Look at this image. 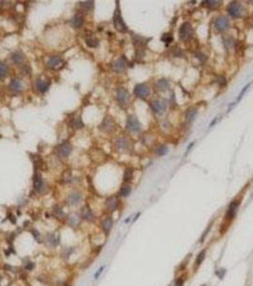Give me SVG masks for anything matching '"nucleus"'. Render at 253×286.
<instances>
[{
	"mask_svg": "<svg viewBox=\"0 0 253 286\" xmlns=\"http://www.w3.org/2000/svg\"><path fill=\"white\" fill-rule=\"evenodd\" d=\"M132 176H133V169L132 168H127L125 172H124V181H126V182H128V181H130L132 179Z\"/></svg>",
	"mask_w": 253,
	"mask_h": 286,
	"instance_id": "473e14b6",
	"label": "nucleus"
},
{
	"mask_svg": "<svg viewBox=\"0 0 253 286\" xmlns=\"http://www.w3.org/2000/svg\"><path fill=\"white\" fill-rule=\"evenodd\" d=\"M10 88H11V90H13L14 92H20L22 90L21 81L18 79H13L10 83Z\"/></svg>",
	"mask_w": 253,
	"mask_h": 286,
	"instance_id": "c85d7f7f",
	"label": "nucleus"
},
{
	"mask_svg": "<svg viewBox=\"0 0 253 286\" xmlns=\"http://www.w3.org/2000/svg\"><path fill=\"white\" fill-rule=\"evenodd\" d=\"M113 24L115 29L118 32H121V33H126V32H128V27L126 25V23L124 22L121 13H120L118 2H117V7H116V10L113 14Z\"/></svg>",
	"mask_w": 253,
	"mask_h": 286,
	"instance_id": "f257e3e1",
	"label": "nucleus"
},
{
	"mask_svg": "<svg viewBox=\"0 0 253 286\" xmlns=\"http://www.w3.org/2000/svg\"><path fill=\"white\" fill-rule=\"evenodd\" d=\"M33 187H34V190L37 193H41L45 189V183H44L42 176L39 174H35L34 179H33Z\"/></svg>",
	"mask_w": 253,
	"mask_h": 286,
	"instance_id": "4468645a",
	"label": "nucleus"
},
{
	"mask_svg": "<svg viewBox=\"0 0 253 286\" xmlns=\"http://www.w3.org/2000/svg\"><path fill=\"white\" fill-rule=\"evenodd\" d=\"M63 286H71V285L69 284V283H65V284H63Z\"/></svg>",
	"mask_w": 253,
	"mask_h": 286,
	"instance_id": "6e6d98bb",
	"label": "nucleus"
},
{
	"mask_svg": "<svg viewBox=\"0 0 253 286\" xmlns=\"http://www.w3.org/2000/svg\"><path fill=\"white\" fill-rule=\"evenodd\" d=\"M83 23H84V17L81 14H75L71 19L72 26L76 28V29H78V28L81 27L83 25Z\"/></svg>",
	"mask_w": 253,
	"mask_h": 286,
	"instance_id": "5701e85b",
	"label": "nucleus"
},
{
	"mask_svg": "<svg viewBox=\"0 0 253 286\" xmlns=\"http://www.w3.org/2000/svg\"><path fill=\"white\" fill-rule=\"evenodd\" d=\"M131 37H132L133 44L135 46H138V47H142V46L147 45L148 41L150 40V38H147V37H145V36H142L140 34H132Z\"/></svg>",
	"mask_w": 253,
	"mask_h": 286,
	"instance_id": "2eb2a0df",
	"label": "nucleus"
},
{
	"mask_svg": "<svg viewBox=\"0 0 253 286\" xmlns=\"http://www.w3.org/2000/svg\"><path fill=\"white\" fill-rule=\"evenodd\" d=\"M222 3L221 1H215V0H208V1H204L203 2V5L207 8H210V9H217L220 4Z\"/></svg>",
	"mask_w": 253,
	"mask_h": 286,
	"instance_id": "7c9ffc66",
	"label": "nucleus"
},
{
	"mask_svg": "<svg viewBox=\"0 0 253 286\" xmlns=\"http://www.w3.org/2000/svg\"><path fill=\"white\" fill-rule=\"evenodd\" d=\"M210 228H211V225H210V226H208V228H207V229H206V231L204 232L203 236H202V237H201V239H200V242H201V243H203L204 241H205V239H206L207 235V234H208V232H210Z\"/></svg>",
	"mask_w": 253,
	"mask_h": 286,
	"instance_id": "37998d69",
	"label": "nucleus"
},
{
	"mask_svg": "<svg viewBox=\"0 0 253 286\" xmlns=\"http://www.w3.org/2000/svg\"><path fill=\"white\" fill-rule=\"evenodd\" d=\"M24 269L26 271H33V270L35 269V263L31 260H28L26 262H24Z\"/></svg>",
	"mask_w": 253,
	"mask_h": 286,
	"instance_id": "c9c22d12",
	"label": "nucleus"
},
{
	"mask_svg": "<svg viewBox=\"0 0 253 286\" xmlns=\"http://www.w3.org/2000/svg\"><path fill=\"white\" fill-rule=\"evenodd\" d=\"M94 5V2L93 1H83V2H80V6L82 8H85V9L88 10H91L93 8Z\"/></svg>",
	"mask_w": 253,
	"mask_h": 286,
	"instance_id": "58836bf2",
	"label": "nucleus"
},
{
	"mask_svg": "<svg viewBox=\"0 0 253 286\" xmlns=\"http://www.w3.org/2000/svg\"><path fill=\"white\" fill-rule=\"evenodd\" d=\"M134 94L140 98H146L150 94V89L146 84H137L134 87Z\"/></svg>",
	"mask_w": 253,
	"mask_h": 286,
	"instance_id": "20e7f679",
	"label": "nucleus"
},
{
	"mask_svg": "<svg viewBox=\"0 0 253 286\" xmlns=\"http://www.w3.org/2000/svg\"><path fill=\"white\" fill-rule=\"evenodd\" d=\"M192 34H193V30H192L190 23L184 22L179 29V37L181 38V40L188 41L192 37Z\"/></svg>",
	"mask_w": 253,
	"mask_h": 286,
	"instance_id": "f03ea898",
	"label": "nucleus"
},
{
	"mask_svg": "<svg viewBox=\"0 0 253 286\" xmlns=\"http://www.w3.org/2000/svg\"><path fill=\"white\" fill-rule=\"evenodd\" d=\"M239 205H240V201L238 200H233L232 202H230V204L228 205V208H227V215H226V219H233L237 212H238V208H239Z\"/></svg>",
	"mask_w": 253,
	"mask_h": 286,
	"instance_id": "6e6552de",
	"label": "nucleus"
},
{
	"mask_svg": "<svg viewBox=\"0 0 253 286\" xmlns=\"http://www.w3.org/2000/svg\"><path fill=\"white\" fill-rule=\"evenodd\" d=\"M53 213L57 217H65L66 216L65 213H64L62 209L60 208L59 206H57V205H55V206L53 207Z\"/></svg>",
	"mask_w": 253,
	"mask_h": 286,
	"instance_id": "f704fd0d",
	"label": "nucleus"
},
{
	"mask_svg": "<svg viewBox=\"0 0 253 286\" xmlns=\"http://www.w3.org/2000/svg\"><path fill=\"white\" fill-rule=\"evenodd\" d=\"M8 75V68L6 64L0 62V77H5Z\"/></svg>",
	"mask_w": 253,
	"mask_h": 286,
	"instance_id": "e433bc0d",
	"label": "nucleus"
},
{
	"mask_svg": "<svg viewBox=\"0 0 253 286\" xmlns=\"http://www.w3.org/2000/svg\"><path fill=\"white\" fill-rule=\"evenodd\" d=\"M224 44L227 48H230L234 45V39L233 37H227L224 39Z\"/></svg>",
	"mask_w": 253,
	"mask_h": 286,
	"instance_id": "ea45409f",
	"label": "nucleus"
},
{
	"mask_svg": "<svg viewBox=\"0 0 253 286\" xmlns=\"http://www.w3.org/2000/svg\"><path fill=\"white\" fill-rule=\"evenodd\" d=\"M85 41H86V44L89 47H91V48H95V47H97L98 46V44H99V41H98V39L94 37L93 35H88L86 39H85Z\"/></svg>",
	"mask_w": 253,
	"mask_h": 286,
	"instance_id": "a878e982",
	"label": "nucleus"
},
{
	"mask_svg": "<svg viewBox=\"0 0 253 286\" xmlns=\"http://www.w3.org/2000/svg\"><path fill=\"white\" fill-rule=\"evenodd\" d=\"M1 281H2V277L0 276V286H1Z\"/></svg>",
	"mask_w": 253,
	"mask_h": 286,
	"instance_id": "4d7b16f0",
	"label": "nucleus"
},
{
	"mask_svg": "<svg viewBox=\"0 0 253 286\" xmlns=\"http://www.w3.org/2000/svg\"><path fill=\"white\" fill-rule=\"evenodd\" d=\"M174 54H175L176 56H183V53H182V52H181V49H175Z\"/></svg>",
	"mask_w": 253,
	"mask_h": 286,
	"instance_id": "8fccbe9b",
	"label": "nucleus"
},
{
	"mask_svg": "<svg viewBox=\"0 0 253 286\" xmlns=\"http://www.w3.org/2000/svg\"><path fill=\"white\" fill-rule=\"evenodd\" d=\"M168 88H170V82H168L167 79L161 78L157 81V89L159 91L165 92V91H167Z\"/></svg>",
	"mask_w": 253,
	"mask_h": 286,
	"instance_id": "393cba45",
	"label": "nucleus"
},
{
	"mask_svg": "<svg viewBox=\"0 0 253 286\" xmlns=\"http://www.w3.org/2000/svg\"><path fill=\"white\" fill-rule=\"evenodd\" d=\"M105 268H106V265H102V266L100 267V268L97 270V271L95 272V274H94V280H97L99 279L100 276H101V275H102V273L104 272V270H105Z\"/></svg>",
	"mask_w": 253,
	"mask_h": 286,
	"instance_id": "79ce46f5",
	"label": "nucleus"
},
{
	"mask_svg": "<svg viewBox=\"0 0 253 286\" xmlns=\"http://www.w3.org/2000/svg\"><path fill=\"white\" fill-rule=\"evenodd\" d=\"M35 85H36V88H37L39 92H47L48 90H49L51 83H50V81H48V80L38 79V80H36Z\"/></svg>",
	"mask_w": 253,
	"mask_h": 286,
	"instance_id": "aec40b11",
	"label": "nucleus"
},
{
	"mask_svg": "<svg viewBox=\"0 0 253 286\" xmlns=\"http://www.w3.org/2000/svg\"><path fill=\"white\" fill-rule=\"evenodd\" d=\"M217 82H218L220 84V86H224L226 85V78L224 77V76H220V77L218 78V80H217Z\"/></svg>",
	"mask_w": 253,
	"mask_h": 286,
	"instance_id": "de8ad7c7",
	"label": "nucleus"
},
{
	"mask_svg": "<svg viewBox=\"0 0 253 286\" xmlns=\"http://www.w3.org/2000/svg\"><path fill=\"white\" fill-rule=\"evenodd\" d=\"M71 151H72L71 145L68 142L61 144L58 148V154L61 158H68L71 155Z\"/></svg>",
	"mask_w": 253,
	"mask_h": 286,
	"instance_id": "ddd939ff",
	"label": "nucleus"
},
{
	"mask_svg": "<svg viewBox=\"0 0 253 286\" xmlns=\"http://www.w3.org/2000/svg\"><path fill=\"white\" fill-rule=\"evenodd\" d=\"M112 226H113V220H112L110 216H107L101 221V229L106 235L110 234V232L112 229Z\"/></svg>",
	"mask_w": 253,
	"mask_h": 286,
	"instance_id": "f8f14e48",
	"label": "nucleus"
},
{
	"mask_svg": "<svg viewBox=\"0 0 253 286\" xmlns=\"http://www.w3.org/2000/svg\"><path fill=\"white\" fill-rule=\"evenodd\" d=\"M144 51H142V50H137V51H136V57H137V58H142L143 57V56H144Z\"/></svg>",
	"mask_w": 253,
	"mask_h": 286,
	"instance_id": "09e8293b",
	"label": "nucleus"
},
{
	"mask_svg": "<svg viewBox=\"0 0 253 286\" xmlns=\"http://www.w3.org/2000/svg\"><path fill=\"white\" fill-rule=\"evenodd\" d=\"M250 84H251V83H248V84H247V86H244V89H243L242 91H241V92H240V95H239V97H238V99H237V100H240L241 98H242V97H243V95H244V92H246V91H247V90L248 89V87H249V86H250Z\"/></svg>",
	"mask_w": 253,
	"mask_h": 286,
	"instance_id": "49530a36",
	"label": "nucleus"
},
{
	"mask_svg": "<svg viewBox=\"0 0 253 286\" xmlns=\"http://www.w3.org/2000/svg\"><path fill=\"white\" fill-rule=\"evenodd\" d=\"M150 108L155 114H163L167 109V104L163 100H153L150 103Z\"/></svg>",
	"mask_w": 253,
	"mask_h": 286,
	"instance_id": "1a4fd4ad",
	"label": "nucleus"
},
{
	"mask_svg": "<svg viewBox=\"0 0 253 286\" xmlns=\"http://www.w3.org/2000/svg\"><path fill=\"white\" fill-rule=\"evenodd\" d=\"M216 120H217L216 118H215V119H213V121H212V122H211V124H210V127H211V126H213V124L216 122Z\"/></svg>",
	"mask_w": 253,
	"mask_h": 286,
	"instance_id": "5fc2aeb1",
	"label": "nucleus"
},
{
	"mask_svg": "<svg viewBox=\"0 0 253 286\" xmlns=\"http://www.w3.org/2000/svg\"><path fill=\"white\" fill-rule=\"evenodd\" d=\"M125 69H126L125 58H119V59L116 60V61L113 62V65H112V70H113L114 72L120 74V72L125 71Z\"/></svg>",
	"mask_w": 253,
	"mask_h": 286,
	"instance_id": "a211bd4d",
	"label": "nucleus"
},
{
	"mask_svg": "<svg viewBox=\"0 0 253 286\" xmlns=\"http://www.w3.org/2000/svg\"><path fill=\"white\" fill-rule=\"evenodd\" d=\"M130 193H131V187L130 185H124V186H122L121 189H120L119 195L122 197H127L130 195Z\"/></svg>",
	"mask_w": 253,
	"mask_h": 286,
	"instance_id": "2f4dec72",
	"label": "nucleus"
},
{
	"mask_svg": "<svg viewBox=\"0 0 253 286\" xmlns=\"http://www.w3.org/2000/svg\"><path fill=\"white\" fill-rule=\"evenodd\" d=\"M168 151V149L167 146H165V145H162V146H160L158 149H157V154L159 156H165L167 153Z\"/></svg>",
	"mask_w": 253,
	"mask_h": 286,
	"instance_id": "a19ab883",
	"label": "nucleus"
},
{
	"mask_svg": "<svg viewBox=\"0 0 253 286\" xmlns=\"http://www.w3.org/2000/svg\"><path fill=\"white\" fill-rule=\"evenodd\" d=\"M206 255H207V250H206V249H204V250H202L198 254V256H197V257H196L195 262H194L195 269H197L199 266H201V264L203 263V261L205 260V259H206Z\"/></svg>",
	"mask_w": 253,
	"mask_h": 286,
	"instance_id": "4be33fe9",
	"label": "nucleus"
},
{
	"mask_svg": "<svg viewBox=\"0 0 253 286\" xmlns=\"http://www.w3.org/2000/svg\"><path fill=\"white\" fill-rule=\"evenodd\" d=\"M116 97L121 105H126L130 100V92L125 88H119L117 90V94H116Z\"/></svg>",
	"mask_w": 253,
	"mask_h": 286,
	"instance_id": "0eeeda50",
	"label": "nucleus"
},
{
	"mask_svg": "<svg viewBox=\"0 0 253 286\" xmlns=\"http://www.w3.org/2000/svg\"><path fill=\"white\" fill-rule=\"evenodd\" d=\"M193 144H194V143H190V146H188V147H187V153H188V152H190V148H191L192 146H193Z\"/></svg>",
	"mask_w": 253,
	"mask_h": 286,
	"instance_id": "603ef678",
	"label": "nucleus"
},
{
	"mask_svg": "<svg viewBox=\"0 0 253 286\" xmlns=\"http://www.w3.org/2000/svg\"><path fill=\"white\" fill-rule=\"evenodd\" d=\"M196 57H197L200 61H202V62H205L207 60V55H205L203 54L202 53H198V54H196Z\"/></svg>",
	"mask_w": 253,
	"mask_h": 286,
	"instance_id": "a18cd8bd",
	"label": "nucleus"
},
{
	"mask_svg": "<svg viewBox=\"0 0 253 286\" xmlns=\"http://www.w3.org/2000/svg\"><path fill=\"white\" fill-rule=\"evenodd\" d=\"M66 219H67L68 225H69L70 227H72V228H77L78 226H80V224H81V222H82L81 216H78V215H75V214L70 215L69 216L66 217Z\"/></svg>",
	"mask_w": 253,
	"mask_h": 286,
	"instance_id": "9b49d317",
	"label": "nucleus"
},
{
	"mask_svg": "<svg viewBox=\"0 0 253 286\" xmlns=\"http://www.w3.org/2000/svg\"><path fill=\"white\" fill-rule=\"evenodd\" d=\"M127 128L130 132H139L141 130V124L135 115H130L127 119Z\"/></svg>",
	"mask_w": 253,
	"mask_h": 286,
	"instance_id": "39448f33",
	"label": "nucleus"
},
{
	"mask_svg": "<svg viewBox=\"0 0 253 286\" xmlns=\"http://www.w3.org/2000/svg\"><path fill=\"white\" fill-rule=\"evenodd\" d=\"M43 242L50 248H56L60 243V235L57 233H48L43 237Z\"/></svg>",
	"mask_w": 253,
	"mask_h": 286,
	"instance_id": "7ed1b4c3",
	"label": "nucleus"
},
{
	"mask_svg": "<svg viewBox=\"0 0 253 286\" xmlns=\"http://www.w3.org/2000/svg\"><path fill=\"white\" fill-rule=\"evenodd\" d=\"M227 11L231 16L240 17L242 15V6L238 2H231L227 7Z\"/></svg>",
	"mask_w": 253,
	"mask_h": 286,
	"instance_id": "423d86ee",
	"label": "nucleus"
},
{
	"mask_svg": "<svg viewBox=\"0 0 253 286\" xmlns=\"http://www.w3.org/2000/svg\"><path fill=\"white\" fill-rule=\"evenodd\" d=\"M80 216H81L82 220L88 221V222H91V221H93V219H94L93 213H92L91 209L88 206V205H85L84 207H82L81 213H80Z\"/></svg>",
	"mask_w": 253,
	"mask_h": 286,
	"instance_id": "9d476101",
	"label": "nucleus"
},
{
	"mask_svg": "<svg viewBox=\"0 0 253 286\" xmlns=\"http://www.w3.org/2000/svg\"><path fill=\"white\" fill-rule=\"evenodd\" d=\"M82 199V195L80 194L78 192H73L70 194L67 197V201L68 203L70 205H72V206H74V205H77L80 203V201Z\"/></svg>",
	"mask_w": 253,
	"mask_h": 286,
	"instance_id": "dca6fc26",
	"label": "nucleus"
},
{
	"mask_svg": "<svg viewBox=\"0 0 253 286\" xmlns=\"http://www.w3.org/2000/svg\"><path fill=\"white\" fill-rule=\"evenodd\" d=\"M118 205H119V201L114 196L108 197V199H107V201H106V206L110 212L116 211V209L118 208Z\"/></svg>",
	"mask_w": 253,
	"mask_h": 286,
	"instance_id": "6ab92c4d",
	"label": "nucleus"
},
{
	"mask_svg": "<svg viewBox=\"0 0 253 286\" xmlns=\"http://www.w3.org/2000/svg\"><path fill=\"white\" fill-rule=\"evenodd\" d=\"M62 62L61 58L59 57V56H51V57L49 59V61H48V67L50 68H56L57 66H59V64Z\"/></svg>",
	"mask_w": 253,
	"mask_h": 286,
	"instance_id": "bb28decb",
	"label": "nucleus"
},
{
	"mask_svg": "<svg viewBox=\"0 0 253 286\" xmlns=\"http://www.w3.org/2000/svg\"><path fill=\"white\" fill-rule=\"evenodd\" d=\"M115 146L117 149H119V150H126L127 147H128L127 138H123V136H121V138H118L117 139H116V141H115Z\"/></svg>",
	"mask_w": 253,
	"mask_h": 286,
	"instance_id": "b1692460",
	"label": "nucleus"
},
{
	"mask_svg": "<svg viewBox=\"0 0 253 286\" xmlns=\"http://www.w3.org/2000/svg\"><path fill=\"white\" fill-rule=\"evenodd\" d=\"M161 40L166 44H168V43H170L172 40H173V36H172L171 34H164L162 35V37H161Z\"/></svg>",
	"mask_w": 253,
	"mask_h": 286,
	"instance_id": "4c0bfd02",
	"label": "nucleus"
},
{
	"mask_svg": "<svg viewBox=\"0 0 253 286\" xmlns=\"http://www.w3.org/2000/svg\"><path fill=\"white\" fill-rule=\"evenodd\" d=\"M71 125L73 126V128H75V129H80V128L84 127V123L82 122L80 116H77V118H73V120H72V122H71Z\"/></svg>",
	"mask_w": 253,
	"mask_h": 286,
	"instance_id": "72a5a7b5",
	"label": "nucleus"
},
{
	"mask_svg": "<svg viewBox=\"0 0 253 286\" xmlns=\"http://www.w3.org/2000/svg\"><path fill=\"white\" fill-rule=\"evenodd\" d=\"M184 283H185V280L183 277H178V279L175 280L174 286H184Z\"/></svg>",
	"mask_w": 253,
	"mask_h": 286,
	"instance_id": "c03bdc74",
	"label": "nucleus"
},
{
	"mask_svg": "<svg viewBox=\"0 0 253 286\" xmlns=\"http://www.w3.org/2000/svg\"><path fill=\"white\" fill-rule=\"evenodd\" d=\"M100 128L105 132H110L113 128V122H112V120L110 118H106L104 119L103 123L100 125Z\"/></svg>",
	"mask_w": 253,
	"mask_h": 286,
	"instance_id": "412c9836",
	"label": "nucleus"
},
{
	"mask_svg": "<svg viewBox=\"0 0 253 286\" xmlns=\"http://www.w3.org/2000/svg\"><path fill=\"white\" fill-rule=\"evenodd\" d=\"M24 59H25V55L22 53V52H15L13 54H11V60L14 62V63H21L22 61H24Z\"/></svg>",
	"mask_w": 253,
	"mask_h": 286,
	"instance_id": "cd10ccee",
	"label": "nucleus"
},
{
	"mask_svg": "<svg viewBox=\"0 0 253 286\" xmlns=\"http://www.w3.org/2000/svg\"><path fill=\"white\" fill-rule=\"evenodd\" d=\"M140 215H141V213H137V215H136V216H135V217H134V219H133V222H134V221H135V220L137 219L138 217L140 216Z\"/></svg>",
	"mask_w": 253,
	"mask_h": 286,
	"instance_id": "3c124183",
	"label": "nucleus"
},
{
	"mask_svg": "<svg viewBox=\"0 0 253 286\" xmlns=\"http://www.w3.org/2000/svg\"><path fill=\"white\" fill-rule=\"evenodd\" d=\"M215 25L219 31L223 32V31H226L228 28V26H229V21H228V19L226 16H220L217 18Z\"/></svg>",
	"mask_w": 253,
	"mask_h": 286,
	"instance_id": "f3484780",
	"label": "nucleus"
},
{
	"mask_svg": "<svg viewBox=\"0 0 253 286\" xmlns=\"http://www.w3.org/2000/svg\"><path fill=\"white\" fill-rule=\"evenodd\" d=\"M197 109L196 108H190V109H187V111L186 113V118L187 121H192L194 118H195V116L196 115H197Z\"/></svg>",
	"mask_w": 253,
	"mask_h": 286,
	"instance_id": "c756f323",
	"label": "nucleus"
},
{
	"mask_svg": "<svg viewBox=\"0 0 253 286\" xmlns=\"http://www.w3.org/2000/svg\"><path fill=\"white\" fill-rule=\"evenodd\" d=\"M130 219H131V216H130V217H128V219H127L125 220V223H128Z\"/></svg>",
	"mask_w": 253,
	"mask_h": 286,
	"instance_id": "864d4df0",
	"label": "nucleus"
}]
</instances>
